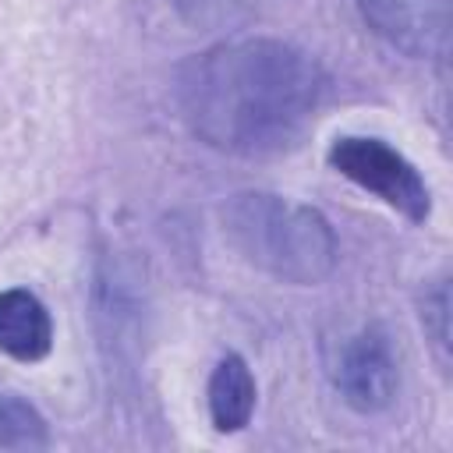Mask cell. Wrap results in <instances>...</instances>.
<instances>
[{
    "label": "cell",
    "mask_w": 453,
    "mask_h": 453,
    "mask_svg": "<svg viewBox=\"0 0 453 453\" xmlns=\"http://www.w3.org/2000/svg\"><path fill=\"white\" fill-rule=\"evenodd\" d=\"M322 67L283 39H223L177 67L173 99L198 142L262 159L294 149L326 99Z\"/></svg>",
    "instance_id": "cell-1"
},
{
    "label": "cell",
    "mask_w": 453,
    "mask_h": 453,
    "mask_svg": "<svg viewBox=\"0 0 453 453\" xmlns=\"http://www.w3.org/2000/svg\"><path fill=\"white\" fill-rule=\"evenodd\" d=\"M219 223L234 251L273 280L315 287L336 269V234L311 205L269 191H241L223 202Z\"/></svg>",
    "instance_id": "cell-2"
},
{
    "label": "cell",
    "mask_w": 453,
    "mask_h": 453,
    "mask_svg": "<svg viewBox=\"0 0 453 453\" xmlns=\"http://www.w3.org/2000/svg\"><path fill=\"white\" fill-rule=\"evenodd\" d=\"M329 166L407 216L411 223H425L432 212V191L418 166L396 152L382 138H365V134H343L329 145Z\"/></svg>",
    "instance_id": "cell-3"
},
{
    "label": "cell",
    "mask_w": 453,
    "mask_h": 453,
    "mask_svg": "<svg viewBox=\"0 0 453 453\" xmlns=\"http://www.w3.org/2000/svg\"><path fill=\"white\" fill-rule=\"evenodd\" d=\"M326 375L347 407L361 414L386 411L400 389V368L386 329L361 326L357 333L336 340L326 354Z\"/></svg>",
    "instance_id": "cell-4"
},
{
    "label": "cell",
    "mask_w": 453,
    "mask_h": 453,
    "mask_svg": "<svg viewBox=\"0 0 453 453\" xmlns=\"http://www.w3.org/2000/svg\"><path fill=\"white\" fill-rule=\"evenodd\" d=\"M361 21L393 50L428 60L446 53L449 0H354Z\"/></svg>",
    "instance_id": "cell-5"
},
{
    "label": "cell",
    "mask_w": 453,
    "mask_h": 453,
    "mask_svg": "<svg viewBox=\"0 0 453 453\" xmlns=\"http://www.w3.org/2000/svg\"><path fill=\"white\" fill-rule=\"evenodd\" d=\"M53 347V319L46 304L21 287L0 290V350L14 361H42Z\"/></svg>",
    "instance_id": "cell-6"
},
{
    "label": "cell",
    "mask_w": 453,
    "mask_h": 453,
    "mask_svg": "<svg viewBox=\"0 0 453 453\" xmlns=\"http://www.w3.org/2000/svg\"><path fill=\"white\" fill-rule=\"evenodd\" d=\"M255 411V375L241 354H226L209 375V418L216 432H241Z\"/></svg>",
    "instance_id": "cell-7"
},
{
    "label": "cell",
    "mask_w": 453,
    "mask_h": 453,
    "mask_svg": "<svg viewBox=\"0 0 453 453\" xmlns=\"http://www.w3.org/2000/svg\"><path fill=\"white\" fill-rule=\"evenodd\" d=\"M46 442L50 432L42 414L28 400L0 393V449H42Z\"/></svg>",
    "instance_id": "cell-8"
},
{
    "label": "cell",
    "mask_w": 453,
    "mask_h": 453,
    "mask_svg": "<svg viewBox=\"0 0 453 453\" xmlns=\"http://www.w3.org/2000/svg\"><path fill=\"white\" fill-rule=\"evenodd\" d=\"M170 4L195 28H234L262 14L276 0H170Z\"/></svg>",
    "instance_id": "cell-9"
},
{
    "label": "cell",
    "mask_w": 453,
    "mask_h": 453,
    "mask_svg": "<svg viewBox=\"0 0 453 453\" xmlns=\"http://www.w3.org/2000/svg\"><path fill=\"white\" fill-rule=\"evenodd\" d=\"M449 308V297H446V283H439L435 290H432V297H425V311H421V319H435V326H432V336H435V343L446 350V311Z\"/></svg>",
    "instance_id": "cell-10"
}]
</instances>
